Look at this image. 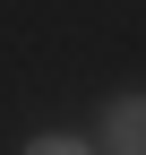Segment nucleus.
<instances>
[{"mask_svg": "<svg viewBox=\"0 0 146 155\" xmlns=\"http://www.w3.org/2000/svg\"><path fill=\"white\" fill-rule=\"evenodd\" d=\"M103 155H146V95H120L103 112Z\"/></svg>", "mask_w": 146, "mask_h": 155, "instance_id": "f257e3e1", "label": "nucleus"}, {"mask_svg": "<svg viewBox=\"0 0 146 155\" xmlns=\"http://www.w3.org/2000/svg\"><path fill=\"white\" fill-rule=\"evenodd\" d=\"M17 155H86V138H26Z\"/></svg>", "mask_w": 146, "mask_h": 155, "instance_id": "f03ea898", "label": "nucleus"}]
</instances>
